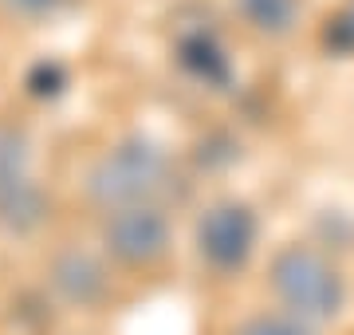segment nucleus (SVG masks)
Instances as JSON below:
<instances>
[{
    "label": "nucleus",
    "instance_id": "1",
    "mask_svg": "<svg viewBox=\"0 0 354 335\" xmlns=\"http://www.w3.org/2000/svg\"><path fill=\"white\" fill-rule=\"evenodd\" d=\"M174 166L158 142L127 138L91 166L87 197L99 209H127V206H153L169 190Z\"/></svg>",
    "mask_w": 354,
    "mask_h": 335
},
{
    "label": "nucleus",
    "instance_id": "2",
    "mask_svg": "<svg viewBox=\"0 0 354 335\" xmlns=\"http://www.w3.org/2000/svg\"><path fill=\"white\" fill-rule=\"evenodd\" d=\"M272 288H276L279 304L307 323L335 320L342 311V300H346V284H342L339 269L307 245H288L276 253Z\"/></svg>",
    "mask_w": 354,
    "mask_h": 335
},
{
    "label": "nucleus",
    "instance_id": "3",
    "mask_svg": "<svg viewBox=\"0 0 354 335\" xmlns=\"http://www.w3.org/2000/svg\"><path fill=\"white\" fill-rule=\"evenodd\" d=\"M169 245H174L169 217L158 206L111 209L102 221V248L122 269H153L165 260Z\"/></svg>",
    "mask_w": 354,
    "mask_h": 335
},
{
    "label": "nucleus",
    "instance_id": "4",
    "mask_svg": "<svg viewBox=\"0 0 354 335\" xmlns=\"http://www.w3.org/2000/svg\"><path fill=\"white\" fill-rule=\"evenodd\" d=\"M256 213L244 201H216L197 221V253L213 272H241L256 253Z\"/></svg>",
    "mask_w": 354,
    "mask_h": 335
},
{
    "label": "nucleus",
    "instance_id": "5",
    "mask_svg": "<svg viewBox=\"0 0 354 335\" xmlns=\"http://www.w3.org/2000/svg\"><path fill=\"white\" fill-rule=\"evenodd\" d=\"M51 288L71 304V308H99L111 296V272L87 248H64L51 260Z\"/></svg>",
    "mask_w": 354,
    "mask_h": 335
},
{
    "label": "nucleus",
    "instance_id": "6",
    "mask_svg": "<svg viewBox=\"0 0 354 335\" xmlns=\"http://www.w3.org/2000/svg\"><path fill=\"white\" fill-rule=\"evenodd\" d=\"M48 209H51L48 194L28 174L0 185V225L8 233H36L48 221Z\"/></svg>",
    "mask_w": 354,
    "mask_h": 335
},
{
    "label": "nucleus",
    "instance_id": "7",
    "mask_svg": "<svg viewBox=\"0 0 354 335\" xmlns=\"http://www.w3.org/2000/svg\"><path fill=\"white\" fill-rule=\"evenodd\" d=\"M177 60H181V67L185 71H193L197 79H205V83H225L228 79V60L225 52L213 44V36H189L181 39V48H177Z\"/></svg>",
    "mask_w": 354,
    "mask_h": 335
},
{
    "label": "nucleus",
    "instance_id": "8",
    "mask_svg": "<svg viewBox=\"0 0 354 335\" xmlns=\"http://www.w3.org/2000/svg\"><path fill=\"white\" fill-rule=\"evenodd\" d=\"M241 16L264 36H283L299 20V0H241Z\"/></svg>",
    "mask_w": 354,
    "mask_h": 335
},
{
    "label": "nucleus",
    "instance_id": "9",
    "mask_svg": "<svg viewBox=\"0 0 354 335\" xmlns=\"http://www.w3.org/2000/svg\"><path fill=\"white\" fill-rule=\"evenodd\" d=\"M28 158H32V154H28L24 130L4 127V123H0V185L24 178V174H28Z\"/></svg>",
    "mask_w": 354,
    "mask_h": 335
},
{
    "label": "nucleus",
    "instance_id": "10",
    "mask_svg": "<svg viewBox=\"0 0 354 335\" xmlns=\"http://www.w3.org/2000/svg\"><path fill=\"white\" fill-rule=\"evenodd\" d=\"M232 335H315L311 332V323L299 320V316H283V311H264V316H252V320H244L241 327Z\"/></svg>",
    "mask_w": 354,
    "mask_h": 335
},
{
    "label": "nucleus",
    "instance_id": "11",
    "mask_svg": "<svg viewBox=\"0 0 354 335\" xmlns=\"http://www.w3.org/2000/svg\"><path fill=\"white\" fill-rule=\"evenodd\" d=\"M327 39L339 48V52H354V0L342 4V12L335 16V24H330Z\"/></svg>",
    "mask_w": 354,
    "mask_h": 335
},
{
    "label": "nucleus",
    "instance_id": "12",
    "mask_svg": "<svg viewBox=\"0 0 354 335\" xmlns=\"http://www.w3.org/2000/svg\"><path fill=\"white\" fill-rule=\"evenodd\" d=\"M8 8H12L16 16H28V20H36V16H51L59 12L67 0H4Z\"/></svg>",
    "mask_w": 354,
    "mask_h": 335
}]
</instances>
